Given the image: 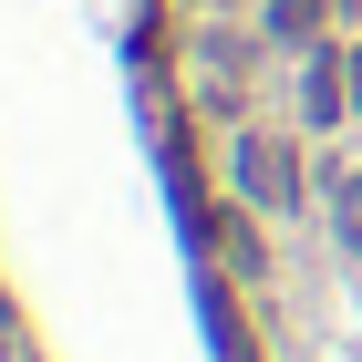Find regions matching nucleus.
I'll list each match as a JSON object with an SVG mask.
<instances>
[{
    "instance_id": "1",
    "label": "nucleus",
    "mask_w": 362,
    "mask_h": 362,
    "mask_svg": "<svg viewBox=\"0 0 362 362\" xmlns=\"http://www.w3.org/2000/svg\"><path fill=\"white\" fill-rule=\"evenodd\" d=\"M238 187H249V207H300V156L279 135H238Z\"/></svg>"
},
{
    "instance_id": "2",
    "label": "nucleus",
    "mask_w": 362,
    "mask_h": 362,
    "mask_svg": "<svg viewBox=\"0 0 362 362\" xmlns=\"http://www.w3.org/2000/svg\"><path fill=\"white\" fill-rule=\"evenodd\" d=\"M300 104H310V124H341V104H352V52H310Z\"/></svg>"
},
{
    "instance_id": "3",
    "label": "nucleus",
    "mask_w": 362,
    "mask_h": 362,
    "mask_svg": "<svg viewBox=\"0 0 362 362\" xmlns=\"http://www.w3.org/2000/svg\"><path fill=\"white\" fill-rule=\"evenodd\" d=\"M332 21V0H269V42H310Z\"/></svg>"
},
{
    "instance_id": "4",
    "label": "nucleus",
    "mask_w": 362,
    "mask_h": 362,
    "mask_svg": "<svg viewBox=\"0 0 362 362\" xmlns=\"http://www.w3.org/2000/svg\"><path fill=\"white\" fill-rule=\"evenodd\" d=\"M332 228H341V249L362 259V166H352V176H332Z\"/></svg>"
},
{
    "instance_id": "5",
    "label": "nucleus",
    "mask_w": 362,
    "mask_h": 362,
    "mask_svg": "<svg viewBox=\"0 0 362 362\" xmlns=\"http://www.w3.org/2000/svg\"><path fill=\"white\" fill-rule=\"evenodd\" d=\"M352 104H362V52H352Z\"/></svg>"
}]
</instances>
